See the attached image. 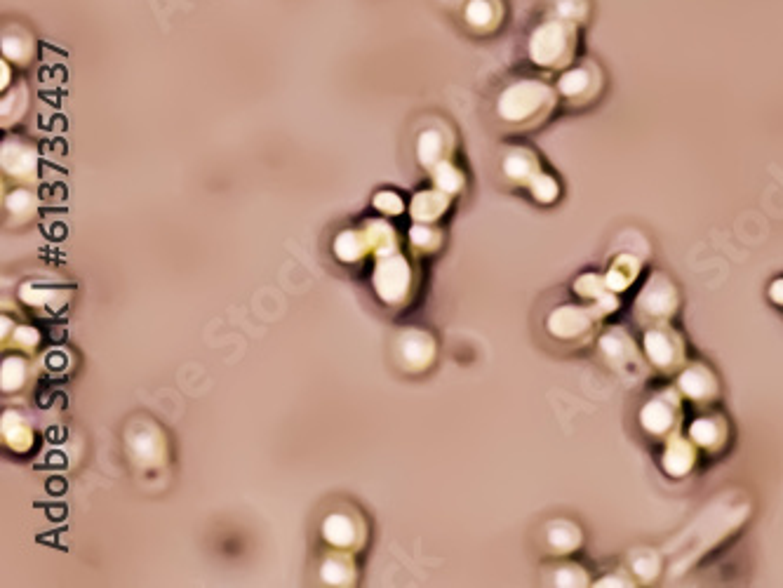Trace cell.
<instances>
[{"label":"cell","instance_id":"cell-3","mask_svg":"<svg viewBox=\"0 0 783 588\" xmlns=\"http://www.w3.org/2000/svg\"><path fill=\"white\" fill-rule=\"evenodd\" d=\"M558 88H560L562 95H565L574 104L591 102V99L598 95L600 88H602V78H600L598 66L591 64V62L574 66L572 71H567L565 76L560 78Z\"/></svg>","mask_w":783,"mask_h":588},{"label":"cell","instance_id":"cell-4","mask_svg":"<svg viewBox=\"0 0 783 588\" xmlns=\"http://www.w3.org/2000/svg\"><path fill=\"white\" fill-rule=\"evenodd\" d=\"M466 22L478 31H490L501 24V3L499 0H468Z\"/></svg>","mask_w":783,"mask_h":588},{"label":"cell","instance_id":"cell-2","mask_svg":"<svg viewBox=\"0 0 783 588\" xmlns=\"http://www.w3.org/2000/svg\"><path fill=\"white\" fill-rule=\"evenodd\" d=\"M553 106V92L534 80H522L501 97V113L508 120H525L546 116Z\"/></svg>","mask_w":783,"mask_h":588},{"label":"cell","instance_id":"cell-1","mask_svg":"<svg viewBox=\"0 0 783 588\" xmlns=\"http://www.w3.org/2000/svg\"><path fill=\"white\" fill-rule=\"evenodd\" d=\"M577 43V24L553 15L532 31L530 55L534 62L546 66V69H562V66L572 64L574 55H577Z\"/></svg>","mask_w":783,"mask_h":588},{"label":"cell","instance_id":"cell-5","mask_svg":"<svg viewBox=\"0 0 783 588\" xmlns=\"http://www.w3.org/2000/svg\"><path fill=\"white\" fill-rule=\"evenodd\" d=\"M588 0H553V12L555 17H562L567 19V22H584V19L588 17Z\"/></svg>","mask_w":783,"mask_h":588}]
</instances>
